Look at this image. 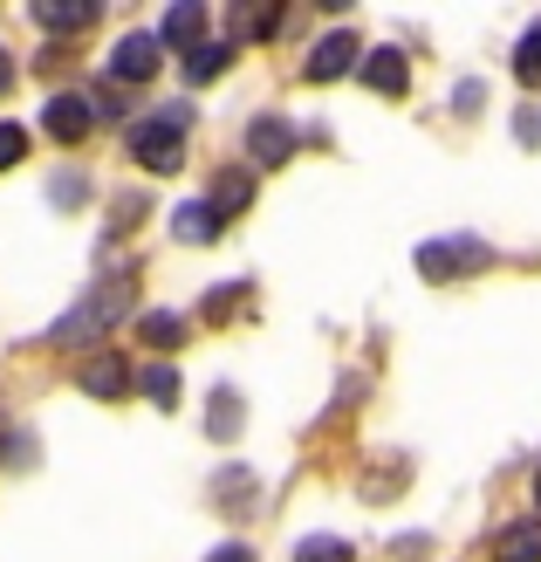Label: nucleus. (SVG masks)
<instances>
[{"mask_svg": "<svg viewBox=\"0 0 541 562\" xmlns=\"http://www.w3.org/2000/svg\"><path fill=\"white\" fill-rule=\"evenodd\" d=\"M131 295H137V281H131V274H103L97 289L82 295V302H76V308H69V316L55 323L48 336H55V344H90V336H103L110 323H124Z\"/></svg>", "mask_w": 541, "mask_h": 562, "instance_id": "1", "label": "nucleus"}, {"mask_svg": "<svg viewBox=\"0 0 541 562\" xmlns=\"http://www.w3.org/2000/svg\"><path fill=\"white\" fill-rule=\"evenodd\" d=\"M131 158L145 165V172H179L185 165V103H165L151 117L131 124Z\"/></svg>", "mask_w": 541, "mask_h": 562, "instance_id": "2", "label": "nucleus"}, {"mask_svg": "<svg viewBox=\"0 0 541 562\" xmlns=\"http://www.w3.org/2000/svg\"><path fill=\"white\" fill-rule=\"evenodd\" d=\"M487 261H494V247L473 240V234H460V240H425L418 247V274L425 281H460V274H480Z\"/></svg>", "mask_w": 541, "mask_h": 562, "instance_id": "3", "label": "nucleus"}, {"mask_svg": "<svg viewBox=\"0 0 541 562\" xmlns=\"http://www.w3.org/2000/svg\"><path fill=\"white\" fill-rule=\"evenodd\" d=\"M90 124H97V103L90 97H48V110H42V131L55 137V145H82Z\"/></svg>", "mask_w": 541, "mask_h": 562, "instance_id": "4", "label": "nucleus"}, {"mask_svg": "<svg viewBox=\"0 0 541 562\" xmlns=\"http://www.w3.org/2000/svg\"><path fill=\"white\" fill-rule=\"evenodd\" d=\"M158 63H165V42L158 35H124L117 48H110V76H117V82H151Z\"/></svg>", "mask_w": 541, "mask_h": 562, "instance_id": "5", "label": "nucleus"}, {"mask_svg": "<svg viewBox=\"0 0 541 562\" xmlns=\"http://www.w3.org/2000/svg\"><path fill=\"white\" fill-rule=\"evenodd\" d=\"M357 63H363L357 35H350V27H336V35H323L316 48H308V82H336V76H350Z\"/></svg>", "mask_w": 541, "mask_h": 562, "instance_id": "6", "label": "nucleus"}, {"mask_svg": "<svg viewBox=\"0 0 541 562\" xmlns=\"http://www.w3.org/2000/svg\"><path fill=\"white\" fill-rule=\"evenodd\" d=\"M247 151H253V165L261 172H274V165H289V151H295V131L274 117V110H261V117L247 124Z\"/></svg>", "mask_w": 541, "mask_h": 562, "instance_id": "7", "label": "nucleus"}, {"mask_svg": "<svg viewBox=\"0 0 541 562\" xmlns=\"http://www.w3.org/2000/svg\"><path fill=\"white\" fill-rule=\"evenodd\" d=\"M357 76H363L377 97H405V90H412V63H405L397 48H370L363 63H357Z\"/></svg>", "mask_w": 541, "mask_h": 562, "instance_id": "8", "label": "nucleus"}, {"mask_svg": "<svg viewBox=\"0 0 541 562\" xmlns=\"http://www.w3.org/2000/svg\"><path fill=\"white\" fill-rule=\"evenodd\" d=\"M82 391H90V398H124L131 391V363L117 357V350H97L90 363H82V378H76Z\"/></svg>", "mask_w": 541, "mask_h": 562, "instance_id": "9", "label": "nucleus"}, {"mask_svg": "<svg viewBox=\"0 0 541 562\" xmlns=\"http://www.w3.org/2000/svg\"><path fill=\"white\" fill-rule=\"evenodd\" d=\"M158 42H172V48H199V42H206V8H199V0H179V8L172 14H165V27H158Z\"/></svg>", "mask_w": 541, "mask_h": 562, "instance_id": "10", "label": "nucleus"}, {"mask_svg": "<svg viewBox=\"0 0 541 562\" xmlns=\"http://www.w3.org/2000/svg\"><path fill=\"white\" fill-rule=\"evenodd\" d=\"M494 562H541V521H507L494 536Z\"/></svg>", "mask_w": 541, "mask_h": 562, "instance_id": "11", "label": "nucleus"}, {"mask_svg": "<svg viewBox=\"0 0 541 562\" xmlns=\"http://www.w3.org/2000/svg\"><path fill=\"white\" fill-rule=\"evenodd\" d=\"M219 227H226V220H219V206H213V200H185V206L172 213V234H179V240H192V247H199V240H219Z\"/></svg>", "mask_w": 541, "mask_h": 562, "instance_id": "12", "label": "nucleus"}, {"mask_svg": "<svg viewBox=\"0 0 541 562\" xmlns=\"http://www.w3.org/2000/svg\"><path fill=\"white\" fill-rule=\"evenodd\" d=\"M35 21L48 27V35H76V27H90V21H97V0H76V8H63V0H42Z\"/></svg>", "mask_w": 541, "mask_h": 562, "instance_id": "13", "label": "nucleus"}, {"mask_svg": "<svg viewBox=\"0 0 541 562\" xmlns=\"http://www.w3.org/2000/svg\"><path fill=\"white\" fill-rule=\"evenodd\" d=\"M137 336H145L151 350H179V344H185V316H172V308H151V316L137 323Z\"/></svg>", "mask_w": 541, "mask_h": 562, "instance_id": "14", "label": "nucleus"}, {"mask_svg": "<svg viewBox=\"0 0 541 562\" xmlns=\"http://www.w3.org/2000/svg\"><path fill=\"white\" fill-rule=\"evenodd\" d=\"M226 63H234V42H199L185 55V76L192 82H213V76H226Z\"/></svg>", "mask_w": 541, "mask_h": 562, "instance_id": "15", "label": "nucleus"}, {"mask_svg": "<svg viewBox=\"0 0 541 562\" xmlns=\"http://www.w3.org/2000/svg\"><path fill=\"white\" fill-rule=\"evenodd\" d=\"M137 384H145V398H151L158 412H172V405H179V371H172V363H151V371L137 378Z\"/></svg>", "mask_w": 541, "mask_h": 562, "instance_id": "16", "label": "nucleus"}, {"mask_svg": "<svg viewBox=\"0 0 541 562\" xmlns=\"http://www.w3.org/2000/svg\"><path fill=\"white\" fill-rule=\"evenodd\" d=\"M247 200H253V179H247V172H226V179L213 186V206H219V220H226V213H240Z\"/></svg>", "mask_w": 541, "mask_h": 562, "instance_id": "17", "label": "nucleus"}, {"mask_svg": "<svg viewBox=\"0 0 541 562\" xmlns=\"http://www.w3.org/2000/svg\"><path fill=\"white\" fill-rule=\"evenodd\" d=\"M515 76H521V82H541V21L515 42Z\"/></svg>", "mask_w": 541, "mask_h": 562, "instance_id": "18", "label": "nucleus"}, {"mask_svg": "<svg viewBox=\"0 0 541 562\" xmlns=\"http://www.w3.org/2000/svg\"><path fill=\"white\" fill-rule=\"evenodd\" d=\"M295 562H350V542H336V536H308L295 549Z\"/></svg>", "mask_w": 541, "mask_h": 562, "instance_id": "19", "label": "nucleus"}, {"mask_svg": "<svg viewBox=\"0 0 541 562\" xmlns=\"http://www.w3.org/2000/svg\"><path fill=\"white\" fill-rule=\"evenodd\" d=\"M274 27H281L274 8H240V14H234V35H274Z\"/></svg>", "mask_w": 541, "mask_h": 562, "instance_id": "20", "label": "nucleus"}, {"mask_svg": "<svg viewBox=\"0 0 541 562\" xmlns=\"http://www.w3.org/2000/svg\"><path fill=\"white\" fill-rule=\"evenodd\" d=\"M247 295H253L247 281H234V289H213V295H206V323H219V316H234V308H240Z\"/></svg>", "mask_w": 541, "mask_h": 562, "instance_id": "21", "label": "nucleus"}, {"mask_svg": "<svg viewBox=\"0 0 541 562\" xmlns=\"http://www.w3.org/2000/svg\"><path fill=\"white\" fill-rule=\"evenodd\" d=\"M234 426H240V398L219 391V398H213V439H234Z\"/></svg>", "mask_w": 541, "mask_h": 562, "instance_id": "22", "label": "nucleus"}, {"mask_svg": "<svg viewBox=\"0 0 541 562\" xmlns=\"http://www.w3.org/2000/svg\"><path fill=\"white\" fill-rule=\"evenodd\" d=\"M21 158H27V131L21 124H0V172H14Z\"/></svg>", "mask_w": 541, "mask_h": 562, "instance_id": "23", "label": "nucleus"}, {"mask_svg": "<svg viewBox=\"0 0 541 562\" xmlns=\"http://www.w3.org/2000/svg\"><path fill=\"white\" fill-rule=\"evenodd\" d=\"M213 562H253V549H240V542H226V549H213Z\"/></svg>", "mask_w": 541, "mask_h": 562, "instance_id": "24", "label": "nucleus"}, {"mask_svg": "<svg viewBox=\"0 0 541 562\" xmlns=\"http://www.w3.org/2000/svg\"><path fill=\"white\" fill-rule=\"evenodd\" d=\"M8 90H14V55L0 48V97H8Z\"/></svg>", "mask_w": 541, "mask_h": 562, "instance_id": "25", "label": "nucleus"}, {"mask_svg": "<svg viewBox=\"0 0 541 562\" xmlns=\"http://www.w3.org/2000/svg\"><path fill=\"white\" fill-rule=\"evenodd\" d=\"M534 508H541V473H534Z\"/></svg>", "mask_w": 541, "mask_h": 562, "instance_id": "26", "label": "nucleus"}]
</instances>
